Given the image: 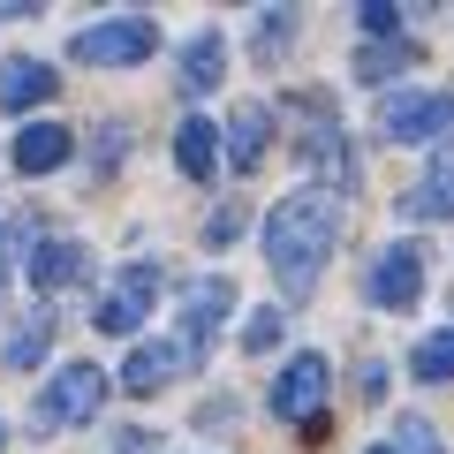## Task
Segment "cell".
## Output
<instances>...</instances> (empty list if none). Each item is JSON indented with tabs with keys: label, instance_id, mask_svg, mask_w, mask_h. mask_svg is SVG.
<instances>
[{
	"label": "cell",
	"instance_id": "1",
	"mask_svg": "<svg viewBox=\"0 0 454 454\" xmlns=\"http://www.w3.org/2000/svg\"><path fill=\"white\" fill-rule=\"evenodd\" d=\"M333 235H340V205L325 190H295V197H280L265 212V258H273V273H280L288 295H310Z\"/></svg>",
	"mask_w": 454,
	"mask_h": 454
},
{
	"label": "cell",
	"instance_id": "2",
	"mask_svg": "<svg viewBox=\"0 0 454 454\" xmlns=\"http://www.w3.org/2000/svg\"><path fill=\"white\" fill-rule=\"evenodd\" d=\"M152 46H160V23L152 16H106V23H83L68 38V53L91 61V68H137V61H152Z\"/></svg>",
	"mask_w": 454,
	"mask_h": 454
},
{
	"label": "cell",
	"instance_id": "3",
	"mask_svg": "<svg viewBox=\"0 0 454 454\" xmlns=\"http://www.w3.org/2000/svg\"><path fill=\"white\" fill-rule=\"evenodd\" d=\"M454 129V91H394L379 106V137L387 145H432Z\"/></svg>",
	"mask_w": 454,
	"mask_h": 454
},
{
	"label": "cell",
	"instance_id": "4",
	"mask_svg": "<svg viewBox=\"0 0 454 454\" xmlns=\"http://www.w3.org/2000/svg\"><path fill=\"white\" fill-rule=\"evenodd\" d=\"M106 402V372L98 364H61L53 387L38 394V432H61V424H91Z\"/></svg>",
	"mask_w": 454,
	"mask_h": 454
},
{
	"label": "cell",
	"instance_id": "5",
	"mask_svg": "<svg viewBox=\"0 0 454 454\" xmlns=\"http://www.w3.org/2000/svg\"><path fill=\"white\" fill-rule=\"evenodd\" d=\"M325 387H333L325 356H288V372L273 379V417H280V424H303V432L318 439V402H325Z\"/></svg>",
	"mask_w": 454,
	"mask_h": 454
},
{
	"label": "cell",
	"instance_id": "6",
	"mask_svg": "<svg viewBox=\"0 0 454 454\" xmlns=\"http://www.w3.org/2000/svg\"><path fill=\"white\" fill-rule=\"evenodd\" d=\"M364 288H372V303L394 310V318L417 310V295H424V250H417V243H387V250L372 258V280H364Z\"/></svg>",
	"mask_w": 454,
	"mask_h": 454
},
{
	"label": "cell",
	"instance_id": "7",
	"mask_svg": "<svg viewBox=\"0 0 454 454\" xmlns=\"http://www.w3.org/2000/svg\"><path fill=\"white\" fill-rule=\"evenodd\" d=\"M152 295H160V265H129V273L98 295V310H91L98 333H137V325H145V310H152Z\"/></svg>",
	"mask_w": 454,
	"mask_h": 454
},
{
	"label": "cell",
	"instance_id": "8",
	"mask_svg": "<svg viewBox=\"0 0 454 454\" xmlns=\"http://www.w3.org/2000/svg\"><path fill=\"white\" fill-rule=\"evenodd\" d=\"M227 310H235V280H227V273H197L190 288H182V325H190V348H205V340L220 333ZM190 348H182V356H190Z\"/></svg>",
	"mask_w": 454,
	"mask_h": 454
},
{
	"label": "cell",
	"instance_id": "9",
	"mask_svg": "<svg viewBox=\"0 0 454 454\" xmlns=\"http://www.w3.org/2000/svg\"><path fill=\"white\" fill-rule=\"evenodd\" d=\"M182 364H190V356H182L175 340H137L129 364H121V387H129V394H160L167 379L182 372Z\"/></svg>",
	"mask_w": 454,
	"mask_h": 454
},
{
	"label": "cell",
	"instance_id": "10",
	"mask_svg": "<svg viewBox=\"0 0 454 454\" xmlns=\"http://www.w3.org/2000/svg\"><path fill=\"white\" fill-rule=\"evenodd\" d=\"M23 265H31V288H68V280H83V243H68V235H53V243H38V250H23Z\"/></svg>",
	"mask_w": 454,
	"mask_h": 454
},
{
	"label": "cell",
	"instance_id": "11",
	"mask_svg": "<svg viewBox=\"0 0 454 454\" xmlns=\"http://www.w3.org/2000/svg\"><path fill=\"white\" fill-rule=\"evenodd\" d=\"M68 152H76V137H68L61 121H31V129L16 137V167L23 175H53V167H68Z\"/></svg>",
	"mask_w": 454,
	"mask_h": 454
},
{
	"label": "cell",
	"instance_id": "12",
	"mask_svg": "<svg viewBox=\"0 0 454 454\" xmlns=\"http://www.w3.org/2000/svg\"><path fill=\"white\" fill-rule=\"evenodd\" d=\"M53 83H61V76H53L46 61H0V106H8V114L46 106V98H53Z\"/></svg>",
	"mask_w": 454,
	"mask_h": 454
},
{
	"label": "cell",
	"instance_id": "13",
	"mask_svg": "<svg viewBox=\"0 0 454 454\" xmlns=\"http://www.w3.org/2000/svg\"><path fill=\"white\" fill-rule=\"evenodd\" d=\"M175 167L190 182H212V167H220V129H212L205 114H190V121L175 129Z\"/></svg>",
	"mask_w": 454,
	"mask_h": 454
},
{
	"label": "cell",
	"instance_id": "14",
	"mask_svg": "<svg viewBox=\"0 0 454 454\" xmlns=\"http://www.w3.org/2000/svg\"><path fill=\"white\" fill-rule=\"evenodd\" d=\"M265 129H273V114H265V106H235V121H227V167H235V175H258Z\"/></svg>",
	"mask_w": 454,
	"mask_h": 454
},
{
	"label": "cell",
	"instance_id": "15",
	"mask_svg": "<svg viewBox=\"0 0 454 454\" xmlns=\"http://www.w3.org/2000/svg\"><path fill=\"white\" fill-rule=\"evenodd\" d=\"M402 212H409V220H454V152L432 160V175L402 197Z\"/></svg>",
	"mask_w": 454,
	"mask_h": 454
},
{
	"label": "cell",
	"instance_id": "16",
	"mask_svg": "<svg viewBox=\"0 0 454 454\" xmlns=\"http://www.w3.org/2000/svg\"><path fill=\"white\" fill-rule=\"evenodd\" d=\"M220 76H227V46H220V31H197L190 46H182V83H190V91H212Z\"/></svg>",
	"mask_w": 454,
	"mask_h": 454
},
{
	"label": "cell",
	"instance_id": "17",
	"mask_svg": "<svg viewBox=\"0 0 454 454\" xmlns=\"http://www.w3.org/2000/svg\"><path fill=\"white\" fill-rule=\"evenodd\" d=\"M46 340H53V310H31V325L8 333V372H31V364L46 356Z\"/></svg>",
	"mask_w": 454,
	"mask_h": 454
},
{
	"label": "cell",
	"instance_id": "18",
	"mask_svg": "<svg viewBox=\"0 0 454 454\" xmlns=\"http://www.w3.org/2000/svg\"><path fill=\"white\" fill-rule=\"evenodd\" d=\"M409 372H417V379H432V387H447V379H454V325H447V333H424V340H417Z\"/></svg>",
	"mask_w": 454,
	"mask_h": 454
},
{
	"label": "cell",
	"instance_id": "19",
	"mask_svg": "<svg viewBox=\"0 0 454 454\" xmlns=\"http://www.w3.org/2000/svg\"><path fill=\"white\" fill-rule=\"evenodd\" d=\"M409 61H417L409 46H364V53H356V76H364V83H387L394 68H409Z\"/></svg>",
	"mask_w": 454,
	"mask_h": 454
},
{
	"label": "cell",
	"instance_id": "20",
	"mask_svg": "<svg viewBox=\"0 0 454 454\" xmlns=\"http://www.w3.org/2000/svg\"><path fill=\"white\" fill-rule=\"evenodd\" d=\"M387 447H394V454H439V432H432L424 417H402V424H394V439H387Z\"/></svg>",
	"mask_w": 454,
	"mask_h": 454
},
{
	"label": "cell",
	"instance_id": "21",
	"mask_svg": "<svg viewBox=\"0 0 454 454\" xmlns=\"http://www.w3.org/2000/svg\"><path fill=\"white\" fill-rule=\"evenodd\" d=\"M288 38H295V16L280 8V16H258V53L273 61V53H288Z\"/></svg>",
	"mask_w": 454,
	"mask_h": 454
},
{
	"label": "cell",
	"instance_id": "22",
	"mask_svg": "<svg viewBox=\"0 0 454 454\" xmlns=\"http://www.w3.org/2000/svg\"><path fill=\"white\" fill-rule=\"evenodd\" d=\"M280 325H288V318H280V310H258V318L243 325V348H250V356H265V348H273V340H280Z\"/></svg>",
	"mask_w": 454,
	"mask_h": 454
},
{
	"label": "cell",
	"instance_id": "23",
	"mask_svg": "<svg viewBox=\"0 0 454 454\" xmlns=\"http://www.w3.org/2000/svg\"><path fill=\"white\" fill-rule=\"evenodd\" d=\"M364 31H372V38H394V31H402V8H394V0H364Z\"/></svg>",
	"mask_w": 454,
	"mask_h": 454
},
{
	"label": "cell",
	"instance_id": "24",
	"mask_svg": "<svg viewBox=\"0 0 454 454\" xmlns=\"http://www.w3.org/2000/svg\"><path fill=\"white\" fill-rule=\"evenodd\" d=\"M235 235H243V212L227 205V212H212V227H205V243H235Z\"/></svg>",
	"mask_w": 454,
	"mask_h": 454
},
{
	"label": "cell",
	"instance_id": "25",
	"mask_svg": "<svg viewBox=\"0 0 454 454\" xmlns=\"http://www.w3.org/2000/svg\"><path fill=\"white\" fill-rule=\"evenodd\" d=\"M114 447H121V454H152V439L137 432V424H121V439H114Z\"/></svg>",
	"mask_w": 454,
	"mask_h": 454
},
{
	"label": "cell",
	"instance_id": "26",
	"mask_svg": "<svg viewBox=\"0 0 454 454\" xmlns=\"http://www.w3.org/2000/svg\"><path fill=\"white\" fill-rule=\"evenodd\" d=\"M372 454H394V447H372Z\"/></svg>",
	"mask_w": 454,
	"mask_h": 454
},
{
	"label": "cell",
	"instance_id": "27",
	"mask_svg": "<svg viewBox=\"0 0 454 454\" xmlns=\"http://www.w3.org/2000/svg\"><path fill=\"white\" fill-rule=\"evenodd\" d=\"M0 439H8V432H0Z\"/></svg>",
	"mask_w": 454,
	"mask_h": 454
}]
</instances>
